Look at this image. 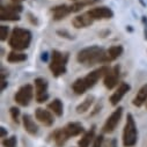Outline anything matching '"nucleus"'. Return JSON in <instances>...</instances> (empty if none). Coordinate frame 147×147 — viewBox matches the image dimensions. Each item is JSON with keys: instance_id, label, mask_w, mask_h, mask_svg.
<instances>
[{"instance_id": "8", "label": "nucleus", "mask_w": 147, "mask_h": 147, "mask_svg": "<svg viewBox=\"0 0 147 147\" xmlns=\"http://www.w3.org/2000/svg\"><path fill=\"white\" fill-rule=\"evenodd\" d=\"M119 73H121V68H119L118 65H115L114 67L109 68L108 73L103 78V84H104L107 89H114L115 87L118 86Z\"/></svg>"}, {"instance_id": "29", "label": "nucleus", "mask_w": 147, "mask_h": 147, "mask_svg": "<svg viewBox=\"0 0 147 147\" xmlns=\"http://www.w3.org/2000/svg\"><path fill=\"white\" fill-rule=\"evenodd\" d=\"M16 144H18L16 136H11V137L5 138L3 140V146L4 147H16Z\"/></svg>"}, {"instance_id": "36", "label": "nucleus", "mask_w": 147, "mask_h": 147, "mask_svg": "<svg viewBox=\"0 0 147 147\" xmlns=\"http://www.w3.org/2000/svg\"><path fill=\"white\" fill-rule=\"evenodd\" d=\"M73 1H79V0H73Z\"/></svg>"}, {"instance_id": "30", "label": "nucleus", "mask_w": 147, "mask_h": 147, "mask_svg": "<svg viewBox=\"0 0 147 147\" xmlns=\"http://www.w3.org/2000/svg\"><path fill=\"white\" fill-rule=\"evenodd\" d=\"M103 141H104L103 134L96 136L95 139H94V142H93V146H92V147H102V146H103Z\"/></svg>"}, {"instance_id": "21", "label": "nucleus", "mask_w": 147, "mask_h": 147, "mask_svg": "<svg viewBox=\"0 0 147 147\" xmlns=\"http://www.w3.org/2000/svg\"><path fill=\"white\" fill-rule=\"evenodd\" d=\"M48 109L57 117H61L64 115V104L60 98H53L48 104Z\"/></svg>"}, {"instance_id": "5", "label": "nucleus", "mask_w": 147, "mask_h": 147, "mask_svg": "<svg viewBox=\"0 0 147 147\" xmlns=\"http://www.w3.org/2000/svg\"><path fill=\"white\" fill-rule=\"evenodd\" d=\"M32 97H34V87L32 85L27 84V85L21 86L18 89V92L14 95V101L16 102V104L21 107H27L29 105Z\"/></svg>"}, {"instance_id": "12", "label": "nucleus", "mask_w": 147, "mask_h": 147, "mask_svg": "<svg viewBox=\"0 0 147 147\" xmlns=\"http://www.w3.org/2000/svg\"><path fill=\"white\" fill-rule=\"evenodd\" d=\"M35 118L45 126H52L55 123L52 113L50 110H47L44 108H37L35 110Z\"/></svg>"}, {"instance_id": "1", "label": "nucleus", "mask_w": 147, "mask_h": 147, "mask_svg": "<svg viewBox=\"0 0 147 147\" xmlns=\"http://www.w3.org/2000/svg\"><path fill=\"white\" fill-rule=\"evenodd\" d=\"M31 40H32V35L30 30L21 27H15L12 30L11 36L8 38V45L12 48V50L23 51L29 48Z\"/></svg>"}, {"instance_id": "7", "label": "nucleus", "mask_w": 147, "mask_h": 147, "mask_svg": "<svg viewBox=\"0 0 147 147\" xmlns=\"http://www.w3.org/2000/svg\"><path fill=\"white\" fill-rule=\"evenodd\" d=\"M123 108L122 107H118L116 110H114V111L111 113V115H110L105 123L103 124V127H102V131L104 133H113L116 127L118 126L121 119H122V116H123Z\"/></svg>"}, {"instance_id": "16", "label": "nucleus", "mask_w": 147, "mask_h": 147, "mask_svg": "<svg viewBox=\"0 0 147 147\" xmlns=\"http://www.w3.org/2000/svg\"><path fill=\"white\" fill-rule=\"evenodd\" d=\"M50 13H51L53 21H60V20H64L65 18H67L72 12H71L69 6H67V5H58V6L52 7L50 9Z\"/></svg>"}, {"instance_id": "23", "label": "nucleus", "mask_w": 147, "mask_h": 147, "mask_svg": "<svg viewBox=\"0 0 147 147\" xmlns=\"http://www.w3.org/2000/svg\"><path fill=\"white\" fill-rule=\"evenodd\" d=\"M94 100H95L94 95H88L84 101H81V103H79L77 105V108H76L77 114H85V113H87L88 110L90 109V107L93 105Z\"/></svg>"}, {"instance_id": "17", "label": "nucleus", "mask_w": 147, "mask_h": 147, "mask_svg": "<svg viewBox=\"0 0 147 147\" xmlns=\"http://www.w3.org/2000/svg\"><path fill=\"white\" fill-rule=\"evenodd\" d=\"M65 132L68 134V137H77L81 133H85V127L80 122H69L64 126Z\"/></svg>"}, {"instance_id": "10", "label": "nucleus", "mask_w": 147, "mask_h": 147, "mask_svg": "<svg viewBox=\"0 0 147 147\" xmlns=\"http://www.w3.org/2000/svg\"><path fill=\"white\" fill-rule=\"evenodd\" d=\"M109 68L110 67H108V66H100L98 68H95L92 72H89L88 74L84 78L86 84H87V86H88V88H93L98 82V80L101 78H104V76L108 73Z\"/></svg>"}, {"instance_id": "2", "label": "nucleus", "mask_w": 147, "mask_h": 147, "mask_svg": "<svg viewBox=\"0 0 147 147\" xmlns=\"http://www.w3.org/2000/svg\"><path fill=\"white\" fill-rule=\"evenodd\" d=\"M104 49L98 47V45H90L87 48H84L80 50L77 55V60L80 64L90 66L95 64H102L103 61V55H104Z\"/></svg>"}, {"instance_id": "22", "label": "nucleus", "mask_w": 147, "mask_h": 147, "mask_svg": "<svg viewBox=\"0 0 147 147\" xmlns=\"http://www.w3.org/2000/svg\"><path fill=\"white\" fill-rule=\"evenodd\" d=\"M89 88H88V86H87V84H86L84 78H78V79L74 80V82L72 84V90L74 92V94H77V95H82Z\"/></svg>"}, {"instance_id": "11", "label": "nucleus", "mask_w": 147, "mask_h": 147, "mask_svg": "<svg viewBox=\"0 0 147 147\" xmlns=\"http://www.w3.org/2000/svg\"><path fill=\"white\" fill-rule=\"evenodd\" d=\"M130 89H131V86H130L127 82H122V84H119V85L117 86L116 90L111 94V96L109 97L110 104L114 105V107L118 105V103H119V102L123 100V97L130 92Z\"/></svg>"}, {"instance_id": "9", "label": "nucleus", "mask_w": 147, "mask_h": 147, "mask_svg": "<svg viewBox=\"0 0 147 147\" xmlns=\"http://www.w3.org/2000/svg\"><path fill=\"white\" fill-rule=\"evenodd\" d=\"M87 13L90 15V18L94 21L110 20V19L114 18V11L110 7H107V6H100V7L90 8Z\"/></svg>"}, {"instance_id": "3", "label": "nucleus", "mask_w": 147, "mask_h": 147, "mask_svg": "<svg viewBox=\"0 0 147 147\" xmlns=\"http://www.w3.org/2000/svg\"><path fill=\"white\" fill-rule=\"evenodd\" d=\"M68 59L67 53H63L58 50H53L50 55V71L55 78H59L64 76L67 68H66V63Z\"/></svg>"}, {"instance_id": "13", "label": "nucleus", "mask_w": 147, "mask_h": 147, "mask_svg": "<svg viewBox=\"0 0 147 147\" xmlns=\"http://www.w3.org/2000/svg\"><path fill=\"white\" fill-rule=\"evenodd\" d=\"M124 52V48L123 45H113L109 49H107L104 51L103 55V61L102 64H109L114 60H116L117 58H119Z\"/></svg>"}, {"instance_id": "20", "label": "nucleus", "mask_w": 147, "mask_h": 147, "mask_svg": "<svg viewBox=\"0 0 147 147\" xmlns=\"http://www.w3.org/2000/svg\"><path fill=\"white\" fill-rule=\"evenodd\" d=\"M146 101H147V84L142 85L139 88V90L137 92V95L132 101V104L137 108H140L146 103Z\"/></svg>"}, {"instance_id": "33", "label": "nucleus", "mask_w": 147, "mask_h": 147, "mask_svg": "<svg viewBox=\"0 0 147 147\" xmlns=\"http://www.w3.org/2000/svg\"><path fill=\"white\" fill-rule=\"evenodd\" d=\"M0 131H1V134H0V136H1V138H5V137H7V130H6L4 126H1V127H0Z\"/></svg>"}, {"instance_id": "28", "label": "nucleus", "mask_w": 147, "mask_h": 147, "mask_svg": "<svg viewBox=\"0 0 147 147\" xmlns=\"http://www.w3.org/2000/svg\"><path fill=\"white\" fill-rule=\"evenodd\" d=\"M9 36H11V34H9V28H8V26L3 24L1 27H0V41H1V42L7 41V40L9 38Z\"/></svg>"}, {"instance_id": "18", "label": "nucleus", "mask_w": 147, "mask_h": 147, "mask_svg": "<svg viewBox=\"0 0 147 147\" xmlns=\"http://www.w3.org/2000/svg\"><path fill=\"white\" fill-rule=\"evenodd\" d=\"M22 124H23L26 132H28L30 136H36L38 133V125L35 123V121L32 119L30 115L24 114L22 116Z\"/></svg>"}, {"instance_id": "25", "label": "nucleus", "mask_w": 147, "mask_h": 147, "mask_svg": "<svg viewBox=\"0 0 147 147\" xmlns=\"http://www.w3.org/2000/svg\"><path fill=\"white\" fill-rule=\"evenodd\" d=\"M97 1H98V0H79V1H74V3H73L69 6V8H71V12L72 13H78L82 8H85L86 6H90V5H93V4L97 3Z\"/></svg>"}, {"instance_id": "26", "label": "nucleus", "mask_w": 147, "mask_h": 147, "mask_svg": "<svg viewBox=\"0 0 147 147\" xmlns=\"http://www.w3.org/2000/svg\"><path fill=\"white\" fill-rule=\"evenodd\" d=\"M53 139H55V142L57 144V146L61 147V146H64V145L67 142V140L69 139V137H68V134L65 132L64 127H61V129H59V130H57V131L55 132Z\"/></svg>"}, {"instance_id": "34", "label": "nucleus", "mask_w": 147, "mask_h": 147, "mask_svg": "<svg viewBox=\"0 0 147 147\" xmlns=\"http://www.w3.org/2000/svg\"><path fill=\"white\" fill-rule=\"evenodd\" d=\"M109 147H118L117 140H116V139H113L111 141H110V145H109Z\"/></svg>"}, {"instance_id": "32", "label": "nucleus", "mask_w": 147, "mask_h": 147, "mask_svg": "<svg viewBox=\"0 0 147 147\" xmlns=\"http://www.w3.org/2000/svg\"><path fill=\"white\" fill-rule=\"evenodd\" d=\"M41 59L43 61H49V53L48 52H43L42 56H41Z\"/></svg>"}, {"instance_id": "24", "label": "nucleus", "mask_w": 147, "mask_h": 147, "mask_svg": "<svg viewBox=\"0 0 147 147\" xmlns=\"http://www.w3.org/2000/svg\"><path fill=\"white\" fill-rule=\"evenodd\" d=\"M27 55L23 53L22 51H15L12 50L8 55H7V61L12 63V64H16V63H22L27 60Z\"/></svg>"}, {"instance_id": "19", "label": "nucleus", "mask_w": 147, "mask_h": 147, "mask_svg": "<svg viewBox=\"0 0 147 147\" xmlns=\"http://www.w3.org/2000/svg\"><path fill=\"white\" fill-rule=\"evenodd\" d=\"M95 132H96V126L93 125L90 127V130H88L87 132L84 133V136L81 137V139L78 141V147H89L92 142H94L95 139Z\"/></svg>"}, {"instance_id": "14", "label": "nucleus", "mask_w": 147, "mask_h": 147, "mask_svg": "<svg viewBox=\"0 0 147 147\" xmlns=\"http://www.w3.org/2000/svg\"><path fill=\"white\" fill-rule=\"evenodd\" d=\"M94 23V20L90 18V15L86 12L82 14H79L77 16H74L72 19V26L77 28V29H84V28H88Z\"/></svg>"}, {"instance_id": "27", "label": "nucleus", "mask_w": 147, "mask_h": 147, "mask_svg": "<svg viewBox=\"0 0 147 147\" xmlns=\"http://www.w3.org/2000/svg\"><path fill=\"white\" fill-rule=\"evenodd\" d=\"M9 114H11V117H12L13 122L16 123V124H19V123H20V116H21L20 109H19L18 107H11Z\"/></svg>"}, {"instance_id": "15", "label": "nucleus", "mask_w": 147, "mask_h": 147, "mask_svg": "<svg viewBox=\"0 0 147 147\" xmlns=\"http://www.w3.org/2000/svg\"><path fill=\"white\" fill-rule=\"evenodd\" d=\"M0 19H1V21H12V22H14V21H20L21 16H20L19 12H16L9 5H7V6L0 7Z\"/></svg>"}, {"instance_id": "31", "label": "nucleus", "mask_w": 147, "mask_h": 147, "mask_svg": "<svg viewBox=\"0 0 147 147\" xmlns=\"http://www.w3.org/2000/svg\"><path fill=\"white\" fill-rule=\"evenodd\" d=\"M56 32H57V35L59 36V37H63V38H66V40H74V37H73V36L66 30H57Z\"/></svg>"}, {"instance_id": "35", "label": "nucleus", "mask_w": 147, "mask_h": 147, "mask_svg": "<svg viewBox=\"0 0 147 147\" xmlns=\"http://www.w3.org/2000/svg\"><path fill=\"white\" fill-rule=\"evenodd\" d=\"M13 3H16V4H20V3H22V1H24V0H12Z\"/></svg>"}, {"instance_id": "4", "label": "nucleus", "mask_w": 147, "mask_h": 147, "mask_svg": "<svg viewBox=\"0 0 147 147\" xmlns=\"http://www.w3.org/2000/svg\"><path fill=\"white\" fill-rule=\"evenodd\" d=\"M138 141V129L132 114L126 115V121L123 130V146L124 147H133Z\"/></svg>"}, {"instance_id": "6", "label": "nucleus", "mask_w": 147, "mask_h": 147, "mask_svg": "<svg viewBox=\"0 0 147 147\" xmlns=\"http://www.w3.org/2000/svg\"><path fill=\"white\" fill-rule=\"evenodd\" d=\"M34 85H35V98L37 103H44L45 101H48L49 98V93H48V88H49V84L48 80L44 78H36L34 80Z\"/></svg>"}]
</instances>
